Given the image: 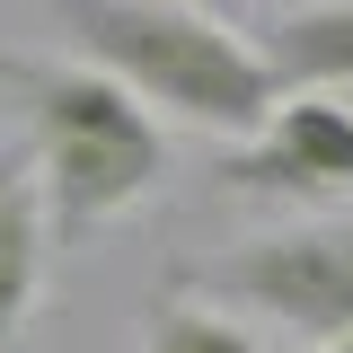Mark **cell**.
<instances>
[{"instance_id":"cell-1","label":"cell","mask_w":353,"mask_h":353,"mask_svg":"<svg viewBox=\"0 0 353 353\" xmlns=\"http://www.w3.org/2000/svg\"><path fill=\"white\" fill-rule=\"evenodd\" d=\"M0 88L18 97V124H27V159L44 185V221L53 239H97L132 221L159 185H168V132L159 115L132 97L124 80H106L97 62H36V53H9Z\"/></svg>"},{"instance_id":"cell-2","label":"cell","mask_w":353,"mask_h":353,"mask_svg":"<svg viewBox=\"0 0 353 353\" xmlns=\"http://www.w3.org/2000/svg\"><path fill=\"white\" fill-rule=\"evenodd\" d=\"M44 9H53V27L71 36L80 62L124 80L168 124L248 141L283 97L265 53L221 9H194V0H44Z\"/></svg>"},{"instance_id":"cell-3","label":"cell","mask_w":353,"mask_h":353,"mask_svg":"<svg viewBox=\"0 0 353 353\" xmlns=\"http://www.w3.org/2000/svg\"><path fill=\"white\" fill-rule=\"evenodd\" d=\"M185 292L274 318L309 353L336 345V336H353V212H301L283 230H256V239L221 248L212 265H194Z\"/></svg>"},{"instance_id":"cell-4","label":"cell","mask_w":353,"mask_h":353,"mask_svg":"<svg viewBox=\"0 0 353 353\" xmlns=\"http://www.w3.org/2000/svg\"><path fill=\"white\" fill-rule=\"evenodd\" d=\"M221 194H265V203H345L353 194V106L336 88H283L274 115H265L239 150L212 159Z\"/></svg>"},{"instance_id":"cell-5","label":"cell","mask_w":353,"mask_h":353,"mask_svg":"<svg viewBox=\"0 0 353 353\" xmlns=\"http://www.w3.org/2000/svg\"><path fill=\"white\" fill-rule=\"evenodd\" d=\"M44 256H53V221H44V185L27 150H0V345L27 336L44 301Z\"/></svg>"},{"instance_id":"cell-6","label":"cell","mask_w":353,"mask_h":353,"mask_svg":"<svg viewBox=\"0 0 353 353\" xmlns=\"http://www.w3.org/2000/svg\"><path fill=\"white\" fill-rule=\"evenodd\" d=\"M274 88H353V0H301L256 36Z\"/></svg>"},{"instance_id":"cell-7","label":"cell","mask_w":353,"mask_h":353,"mask_svg":"<svg viewBox=\"0 0 353 353\" xmlns=\"http://www.w3.org/2000/svg\"><path fill=\"white\" fill-rule=\"evenodd\" d=\"M141 353H265L239 318H221L203 292H159L141 318Z\"/></svg>"},{"instance_id":"cell-8","label":"cell","mask_w":353,"mask_h":353,"mask_svg":"<svg viewBox=\"0 0 353 353\" xmlns=\"http://www.w3.org/2000/svg\"><path fill=\"white\" fill-rule=\"evenodd\" d=\"M318 353H353V336H336V345H318Z\"/></svg>"},{"instance_id":"cell-9","label":"cell","mask_w":353,"mask_h":353,"mask_svg":"<svg viewBox=\"0 0 353 353\" xmlns=\"http://www.w3.org/2000/svg\"><path fill=\"white\" fill-rule=\"evenodd\" d=\"M194 9H221V18H230V0H194Z\"/></svg>"}]
</instances>
